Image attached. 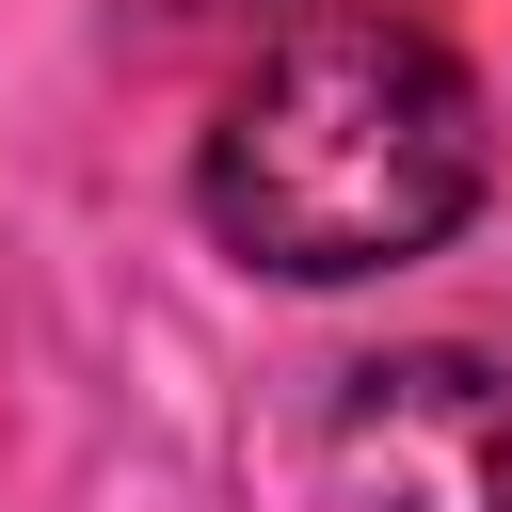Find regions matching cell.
Masks as SVG:
<instances>
[{"mask_svg":"<svg viewBox=\"0 0 512 512\" xmlns=\"http://www.w3.org/2000/svg\"><path fill=\"white\" fill-rule=\"evenodd\" d=\"M496 192V112L464 80V48H432L416 16L384 0H320L288 16L208 144H192V208L224 256L288 272V288H352V272H400L432 256L464 208Z\"/></svg>","mask_w":512,"mask_h":512,"instance_id":"obj_1","label":"cell"},{"mask_svg":"<svg viewBox=\"0 0 512 512\" xmlns=\"http://www.w3.org/2000/svg\"><path fill=\"white\" fill-rule=\"evenodd\" d=\"M304 512H512V384L480 352H384L304 432Z\"/></svg>","mask_w":512,"mask_h":512,"instance_id":"obj_2","label":"cell"}]
</instances>
